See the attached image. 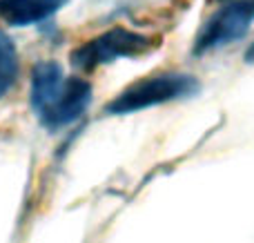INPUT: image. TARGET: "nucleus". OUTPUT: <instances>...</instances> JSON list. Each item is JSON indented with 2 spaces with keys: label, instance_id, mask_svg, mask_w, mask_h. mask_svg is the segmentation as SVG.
Masks as SVG:
<instances>
[{
  "label": "nucleus",
  "instance_id": "4",
  "mask_svg": "<svg viewBox=\"0 0 254 243\" xmlns=\"http://www.w3.org/2000/svg\"><path fill=\"white\" fill-rule=\"evenodd\" d=\"M254 22V0H228L219 11H214L194 40V56L228 47L241 40Z\"/></svg>",
  "mask_w": 254,
  "mask_h": 243
},
{
  "label": "nucleus",
  "instance_id": "2",
  "mask_svg": "<svg viewBox=\"0 0 254 243\" xmlns=\"http://www.w3.org/2000/svg\"><path fill=\"white\" fill-rule=\"evenodd\" d=\"M201 92V83L196 76L183 74V71H158V74L145 76L136 83L127 85L119 96H114L105 105V114L123 116L136 112L158 107L165 103L192 98Z\"/></svg>",
  "mask_w": 254,
  "mask_h": 243
},
{
  "label": "nucleus",
  "instance_id": "1",
  "mask_svg": "<svg viewBox=\"0 0 254 243\" xmlns=\"http://www.w3.org/2000/svg\"><path fill=\"white\" fill-rule=\"evenodd\" d=\"M29 101L40 125L58 132L85 116L92 105V85L78 76H65L56 61H43L31 69Z\"/></svg>",
  "mask_w": 254,
  "mask_h": 243
},
{
  "label": "nucleus",
  "instance_id": "7",
  "mask_svg": "<svg viewBox=\"0 0 254 243\" xmlns=\"http://www.w3.org/2000/svg\"><path fill=\"white\" fill-rule=\"evenodd\" d=\"M246 61H248V62H254V45L246 52Z\"/></svg>",
  "mask_w": 254,
  "mask_h": 243
},
{
  "label": "nucleus",
  "instance_id": "3",
  "mask_svg": "<svg viewBox=\"0 0 254 243\" xmlns=\"http://www.w3.org/2000/svg\"><path fill=\"white\" fill-rule=\"evenodd\" d=\"M158 47L156 38L131 31L127 27H114L103 31L101 36H94L87 43L78 45L69 54L71 67L80 71H92L107 62L121 61V58H138L154 52Z\"/></svg>",
  "mask_w": 254,
  "mask_h": 243
},
{
  "label": "nucleus",
  "instance_id": "8",
  "mask_svg": "<svg viewBox=\"0 0 254 243\" xmlns=\"http://www.w3.org/2000/svg\"><path fill=\"white\" fill-rule=\"evenodd\" d=\"M223 2H228V0H223Z\"/></svg>",
  "mask_w": 254,
  "mask_h": 243
},
{
  "label": "nucleus",
  "instance_id": "5",
  "mask_svg": "<svg viewBox=\"0 0 254 243\" xmlns=\"http://www.w3.org/2000/svg\"><path fill=\"white\" fill-rule=\"evenodd\" d=\"M67 0H0V20L13 27L43 22L61 11Z\"/></svg>",
  "mask_w": 254,
  "mask_h": 243
},
{
  "label": "nucleus",
  "instance_id": "6",
  "mask_svg": "<svg viewBox=\"0 0 254 243\" xmlns=\"http://www.w3.org/2000/svg\"><path fill=\"white\" fill-rule=\"evenodd\" d=\"M18 78V52L13 40L0 31V98L13 87Z\"/></svg>",
  "mask_w": 254,
  "mask_h": 243
}]
</instances>
